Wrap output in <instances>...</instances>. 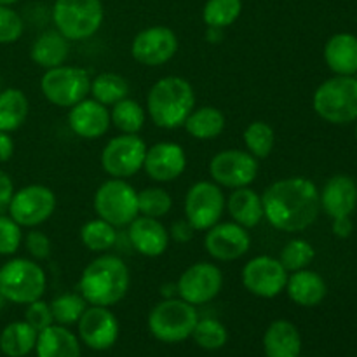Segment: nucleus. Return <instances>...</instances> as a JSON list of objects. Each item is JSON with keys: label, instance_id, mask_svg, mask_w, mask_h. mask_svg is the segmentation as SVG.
Masks as SVG:
<instances>
[{"label": "nucleus", "instance_id": "f257e3e1", "mask_svg": "<svg viewBox=\"0 0 357 357\" xmlns=\"http://www.w3.org/2000/svg\"><path fill=\"white\" fill-rule=\"evenodd\" d=\"M264 218L281 232H302L321 211L319 190L303 176L278 180L261 195Z\"/></svg>", "mask_w": 357, "mask_h": 357}, {"label": "nucleus", "instance_id": "f03ea898", "mask_svg": "<svg viewBox=\"0 0 357 357\" xmlns=\"http://www.w3.org/2000/svg\"><path fill=\"white\" fill-rule=\"evenodd\" d=\"M129 282L128 265L114 255H101L84 268L79 289L89 305L112 307L124 298Z\"/></svg>", "mask_w": 357, "mask_h": 357}, {"label": "nucleus", "instance_id": "7ed1b4c3", "mask_svg": "<svg viewBox=\"0 0 357 357\" xmlns=\"http://www.w3.org/2000/svg\"><path fill=\"white\" fill-rule=\"evenodd\" d=\"M195 107L194 87L183 77L169 75L157 80L149 91L146 112L157 128L178 129Z\"/></svg>", "mask_w": 357, "mask_h": 357}, {"label": "nucleus", "instance_id": "20e7f679", "mask_svg": "<svg viewBox=\"0 0 357 357\" xmlns=\"http://www.w3.org/2000/svg\"><path fill=\"white\" fill-rule=\"evenodd\" d=\"M312 105L316 114L331 124L357 121V79L337 75L324 80L314 93Z\"/></svg>", "mask_w": 357, "mask_h": 357}, {"label": "nucleus", "instance_id": "39448f33", "mask_svg": "<svg viewBox=\"0 0 357 357\" xmlns=\"http://www.w3.org/2000/svg\"><path fill=\"white\" fill-rule=\"evenodd\" d=\"M45 272L37 261L13 258L0 267V293L10 303L24 305L40 300L45 293Z\"/></svg>", "mask_w": 357, "mask_h": 357}, {"label": "nucleus", "instance_id": "423d86ee", "mask_svg": "<svg viewBox=\"0 0 357 357\" xmlns=\"http://www.w3.org/2000/svg\"><path fill=\"white\" fill-rule=\"evenodd\" d=\"M103 17L101 0H56L52 6L56 30L73 42L93 37L101 28Z\"/></svg>", "mask_w": 357, "mask_h": 357}, {"label": "nucleus", "instance_id": "0eeeda50", "mask_svg": "<svg viewBox=\"0 0 357 357\" xmlns=\"http://www.w3.org/2000/svg\"><path fill=\"white\" fill-rule=\"evenodd\" d=\"M199 316L194 305L181 298H164L149 314V330L164 344H178L192 337Z\"/></svg>", "mask_w": 357, "mask_h": 357}, {"label": "nucleus", "instance_id": "6e6552de", "mask_svg": "<svg viewBox=\"0 0 357 357\" xmlns=\"http://www.w3.org/2000/svg\"><path fill=\"white\" fill-rule=\"evenodd\" d=\"M94 211L110 225L128 227L139 215L138 192L121 178L107 180L94 194Z\"/></svg>", "mask_w": 357, "mask_h": 357}, {"label": "nucleus", "instance_id": "1a4fd4ad", "mask_svg": "<svg viewBox=\"0 0 357 357\" xmlns=\"http://www.w3.org/2000/svg\"><path fill=\"white\" fill-rule=\"evenodd\" d=\"M40 89L49 103L59 108H72L87 98L91 91V77L79 66L61 65L45 70L40 79Z\"/></svg>", "mask_w": 357, "mask_h": 357}, {"label": "nucleus", "instance_id": "9d476101", "mask_svg": "<svg viewBox=\"0 0 357 357\" xmlns=\"http://www.w3.org/2000/svg\"><path fill=\"white\" fill-rule=\"evenodd\" d=\"M225 195L215 181H197L185 197V220L192 229L206 232L222 220L225 211Z\"/></svg>", "mask_w": 357, "mask_h": 357}, {"label": "nucleus", "instance_id": "9b49d317", "mask_svg": "<svg viewBox=\"0 0 357 357\" xmlns=\"http://www.w3.org/2000/svg\"><path fill=\"white\" fill-rule=\"evenodd\" d=\"M146 143L138 135H121L112 138L101 152V167L112 178L135 176L143 169Z\"/></svg>", "mask_w": 357, "mask_h": 357}, {"label": "nucleus", "instance_id": "f8f14e48", "mask_svg": "<svg viewBox=\"0 0 357 357\" xmlns=\"http://www.w3.org/2000/svg\"><path fill=\"white\" fill-rule=\"evenodd\" d=\"M56 209V195L45 185H28L14 190L7 208L9 216L21 227H38L47 222Z\"/></svg>", "mask_w": 357, "mask_h": 357}, {"label": "nucleus", "instance_id": "ddd939ff", "mask_svg": "<svg viewBox=\"0 0 357 357\" xmlns=\"http://www.w3.org/2000/svg\"><path fill=\"white\" fill-rule=\"evenodd\" d=\"M288 271L281 261L268 255L251 258L243 267V286L255 296L260 298H274L286 289Z\"/></svg>", "mask_w": 357, "mask_h": 357}, {"label": "nucleus", "instance_id": "4468645a", "mask_svg": "<svg viewBox=\"0 0 357 357\" xmlns=\"http://www.w3.org/2000/svg\"><path fill=\"white\" fill-rule=\"evenodd\" d=\"M213 181L225 188L250 187L258 174V160L244 150H223L209 162Z\"/></svg>", "mask_w": 357, "mask_h": 357}, {"label": "nucleus", "instance_id": "2eb2a0df", "mask_svg": "<svg viewBox=\"0 0 357 357\" xmlns=\"http://www.w3.org/2000/svg\"><path fill=\"white\" fill-rule=\"evenodd\" d=\"M223 286L220 267L208 261H199L188 267L176 282V291L181 300L190 305H204L218 296Z\"/></svg>", "mask_w": 357, "mask_h": 357}, {"label": "nucleus", "instance_id": "dca6fc26", "mask_svg": "<svg viewBox=\"0 0 357 357\" xmlns=\"http://www.w3.org/2000/svg\"><path fill=\"white\" fill-rule=\"evenodd\" d=\"M178 52V37L167 26H150L139 31L131 44V54L146 66H160Z\"/></svg>", "mask_w": 357, "mask_h": 357}, {"label": "nucleus", "instance_id": "f3484780", "mask_svg": "<svg viewBox=\"0 0 357 357\" xmlns=\"http://www.w3.org/2000/svg\"><path fill=\"white\" fill-rule=\"evenodd\" d=\"M79 337L93 351H107L119 338V321L108 307L91 305L84 310L79 323Z\"/></svg>", "mask_w": 357, "mask_h": 357}, {"label": "nucleus", "instance_id": "a211bd4d", "mask_svg": "<svg viewBox=\"0 0 357 357\" xmlns=\"http://www.w3.org/2000/svg\"><path fill=\"white\" fill-rule=\"evenodd\" d=\"M251 237L248 229L236 222H218L206 230L204 248L211 258L218 261H234L250 251Z\"/></svg>", "mask_w": 357, "mask_h": 357}, {"label": "nucleus", "instance_id": "6ab92c4d", "mask_svg": "<svg viewBox=\"0 0 357 357\" xmlns=\"http://www.w3.org/2000/svg\"><path fill=\"white\" fill-rule=\"evenodd\" d=\"M187 167V155L178 143L160 142L146 149L143 169L153 181L169 183L180 178Z\"/></svg>", "mask_w": 357, "mask_h": 357}, {"label": "nucleus", "instance_id": "aec40b11", "mask_svg": "<svg viewBox=\"0 0 357 357\" xmlns=\"http://www.w3.org/2000/svg\"><path fill=\"white\" fill-rule=\"evenodd\" d=\"M110 112L100 101L86 98L73 105L68 114V126L77 136L84 139H98L105 136L110 128Z\"/></svg>", "mask_w": 357, "mask_h": 357}, {"label": "nucleus", "instance_id": "412c9836", "mask_svg": "<svg viewBox=\"0 0 357 357\" xmlns=\"http://www.w3.org/2000/svg\"><path fill=\"white\" fill-rule=\"evenodd\" d=\"M128 227L129 241L139 255L157 258L166 253L167 244H169V232L159 220L138 215Z\"/></svg>", "mask_w": 357, "mask_h": 357}, {"label": "nucleus", "instance_id": "4be33fe9", "mask_svg": "<svg viewBox=\"0 0 357 357\" xmlns=\"http://www.w3.org/2000/svg\"><path fill=\"white\" fill-rule=\"evenodd\" d=\"M321 208L331 218L351 216L357 206V185L351 176L337 174L330 178L319 192Z\"/></svg>", "mask_w": 357, "mask_h": 357}, {"label": "nucleus", "instance_id": "5701e85b", "mask_svg": "<svg viewBox=\"0 0 357 357\" xmlns=\"http://www.w3.org/2000/svg\"><path fill=\"white\" fill-rule=\"evenodd\" d=\"M264 351L267 357H300L302 352L300 331L289 321H274L265 331Z\"/></svg>", "mask_w": 357, "mask_h": 357}, {"label": "nucleus", "instance_id": "b1692460", "mask_svg": "<svg viewBox=\"0 0 357 357\" xmlns=\"http://www.w3.org/2000/svg\"><path fill=\"white\" fill-rule=\"evenodd\" d=\"M326 282L317 272L296 271L286 282V293L300 307H316L326 296Z\"/></svg>", "mask_w": 357, "mask_h": 357}, {"label": "nucleus", "instance_id": "393cba45", "mask_svg": "<svg viewBox=\"0 0 357 357\" xmlns=\"http://www.w3.org/2000/svg\"><path fill=\"white\" fill-rule=\"evenodd\" d=\"M324 61L337 75L357 73V37L351 33H337L324 45Z\"/></svg>", "mask_w": 357, "mask_h": 357}, {"label": "nucleus", "instance_id": "a878e982", "mask_svg": "<svg viewBox=\"0 0 357 357\" xmlns=\"http://www.w3.org/2000/svg\"><path fill=\"white\" fill-rule=\"evenodd\" d=\"M68 42V38L63 37L58 30H45L31 44V61L45 70L65 65L70 51Z\"/></svg>", "mask_w": 357, "mask_h": 357}, {"label": "nucleus", "instance_id": "bb28decb", "mask_svg": "<svg viewBox=\"0 0 357 357\" xmlns=\"http://www.w3.org/2000/svg\"><path fill=\"white\" fill-rule=\"evenodd\" d=\"M37 357H80L79 338L61 324H51L38 333Z\"/></svg>", "mask_w": 357, "mask_h": 357}, {"label": "nucleus", "instance_id": "cd10ccee", "mask_svg": "<svg viewBox=\"0 0 357 357\" xmlns=\"http://www.w3.org/2000/svg\"><path fill=\"white\" fill-rule=\"evenodd\" d=\"M225 208L229 209L234 222L244 229H253L264 218L261 197L250 187L236 188L225 202Z\"/></svg>", "mask_w": 357, "mask_h": 357}, {"label": "nucleus", "instance_id": "c85d7f7f", "mask_svg": "<svg viewBox=\"0 0 357 357\" xmlns=\"http://www.w3.org/2000/svg\"><path fill=\"white\" fill-rule=\"evenodd\" d=\"M38 333L26 323L16 321L7 324L0 333V351L7 357H24L37 345Z\"/></svg>", "mask_w": 357, "mask_h": 357}, {"label": "nucleus", "instance_id": "c756f323", "mask_svg": "<svg viewBox=\"0 0 357 357\" xmlns=\"http://www.w3.org/2000/svg\"><path fill=\"white\" fill-rule=\"evenodd\" d=\"M30 103L24 93L16 87L0 91V131L13 132L24 124Z\"/></svg>", "mask_w": 357, "mask_h": 357}, {"label": "nucleus", "instance_id": "7c9ffc66", "mask_svg": "<svg viewBox=\"0 0 357 357\" xmlns=\"http://www.w3.org/2000/svg\"><path fill=\"white\" fill-rule=\"evenodd\" d=\"M225 115L215 107H201L192 110L183 128L195 139H215L225 129Z\"/></svg>", "mask_w": 357, "mask_h": 357}, {"label": "nucleus", "instance_id": "2f4dec72", "mask_svg": "<svg viewBox=\"0 0 357 357\" xmlns=\"http://www.w3.org/2000/svg\"><path fill=\"white\" fill-rule=\"evenodd\" d=\"M89 94H93V100L100 101L105 107H114L115 103L128 98L129 84L119 73L105 72L91 79Z\"/></svg>", "mask_w": 357, "mask_h": 357}, {"label": "nucleus", "instance_id": "473e14b6", "mask_svg": "<svg viewBox=\"0 0 357 357\" xmlns=\"http://www.w3.org/2000/svg\"><path fill=\"white\" fill-rule=\"evenodd\" d=\"M146 114L142 105L135 100L124 98L112 107L110 121L122 135H138L145 126Z\"/></svg>", "mask_w": 357, "mask_h": 357}, {"label": "nucleus", "instance_id": "72a5a7b5", "mask_svg": "<svg viewBox=\"0 0 357 357\" xmlns=\"http://www.w3.org/2000/svg\"><path fill=\"white\" fill-rule=\"evenodd\" d=\"M80 241L84 246L94 253H105L112 250L117 243V232L115 227L105 220H89L80 229Z\"/></svg>", "mask_w": 357, "mask_h": 357}, {"label": "nucleus", "instance_id": "f704fd0d", "mask_svg": "<svg viewBox=\"0 0 357 357\" xmlns=\"http://www.w3.org/2000/svg\"><path fill=\"white\" fill-rule=\"evenodd\" d=\"M243 13V0H208L202 9V20L209 28L230 26Z\"/></svg>", "mask_w": 357, "mask_h": 357}, {"label": "nucleus", "instance_id": "c9c22d12", "mask_svg": "<svg viewBox=\"0 0 357 357\" xmlns=\"http://www.w3.org/2000/svg\"><path fill=\"white\" fill-rule=\"evenodd\" d=\"M244 145L248 152L257 159H265L271 155L275 145V131L271 124L264 121H255L244 131Z\"/></svg>", "mask_w": 357, "mask_h": 357}, {"label": "nucleus", "instance_id": "e433bc0d", "mask_svg": "<svg viewBox=\"0 0 357 357\" xmlns=\"http://www.w3.org/2000/svg\"><path fill=\"white\" fill-rule=\"evenodd\" d=\"M49 305H51L52 319L61 326L79 323L80 316L87 309V302L82 298V295H75V293H66V295L58 296Z\"/></svg>", "mask_w": 357, "mask_h": 357}, {"label": "nucleus", "instance_id": "4c0bfd02", "mask_svg": "<svg viewBox=\"0 0 357 357\" xmlns=\"http://www.w3.org/2000/svg\"><path fill=\"white\" fill-rule=\"evenodd\" d=\"M192 338H194L195 344L201 349H206V351H218V349H222L227 344L229 333H227V328L220 321L206 317V319L197 321V324L194 328V333H192Z\"/></svg>", "mask_w": 357, "mask_h": 357}, {"label": "nucleus", "instance_id": "58836bf2", "mask_svg": "<svg viewBox=\"0 0 357 357\" xmlns=\"http://www.w3.org/2000/svg\"><path fill=\"white\" fill-rule=\"evenodd\" d=\"M173 208V199L164 188L150 187L138 192V211L139 215L150 218H162Z\"/></svg>", "mask_w": 357, "mask_h": 357}, {"label": "nucleus", "instance_id": "ea45409f", "mask_svg": "<svg viewBox=\"0 0 357 357\" xmlns=\"http://www.w3.org/2000/svg\"><path fill=\"white\" fill-rule=\"evenodd\" d=\"M314 258H316V251L312 244L303 239H291L282 248L279 261L288 272H296L309 267Z\"/></svg>", "mask_w": 357, "mask_h": 357}, {"label": "nucleus", "instance_id": "a19ab883", "mask_svg": "<svg viewBox=\"0 0 357 357\" xmlns=\"http://www.w3.org/2000/svg\"><path fill=\"white\" fill-rule=\"evenodd\" d=\"M23 31V17L9 6H0V44H13L20 40Z\"/></svg>", "mask_w": 357, "mask_h": 357}, {"label": "nucleus", "instance_id": "79ce46f5", "mask_svg": "<svg viewBox=\"0 0 357 357\" xmlns=\"http://www.w3.org/2000/svg\"><path fill=\"white\" fill-rule=\"evenodd\" d=\"M23 241L21 225H17L10 216L0 215V255L10 257L16 253Z\"/></svg>", "mask_w": 357, "mask_h": 357}, {"label": "nucleus", "instance_id": "37998d69", "mask_svg": "<svg viewBox=\"0 0 357 357\" xmlns=\"http://www.w3.org/2000/svg\"><path fill=\"white\" fill-rule=\"evenodd\" d=\"M24 321H26L37 333H40V331H44L45 328H49L54 323L51 305L42 302V300H35V302L28 303L26 312H24Z\"/></svg>", "mask_w": 357, "mask_h": 357}, {"label": "nucleus", "instance_id": "c03bdc74", "mask_svg": "<svg viewBox=\"0 0 357 357\" xmlns=\"http://www.w3.org/2000/svg\"><path fill=\"white\" fill-rule=\"evenodd\" d=\"M24 244H26L28 253L35 260H47L51 257V241L44 232H38V230L28 232L24 237Z\"/></svg>", "mask_w": 357, "mask_h": 357}, {"label": "nucleus", "instance_id": "a18cd8bd", "mask_svg": "<svg viewBox=\"0 0 357 357\" xmlns=\"http://www.w3.org/2000/svg\"><path fill=\"white\" fill-rule=\"evenodd\" d=\"M14 195V183L6 171L0 169V215L7 211Z\"/></svg>", "mask_w": 357, "mask_h": 357}, {"label": "nucleus", "instance_id": "49530a36", "mask_svg": "<svg viewBox=\"0 0 357 357\" xmlns=\"http://www.w3.org/2000/svg\"><path fill=\"white\" fill-rule=\"evenodd\" d=\"M169 237H173L178 244H187L194 237V229H192V225L187 220H178L171 227Z\"/></svg>", "mask_w": 357, "mask_h": 357}, {"label": "nucleus", "instance_id": "de8ad7c7", "mask_svg": "<svg viewBox=\"0 0 357 357\" xmlns=\"http://www.w3.org/2000/svg\"><path fill=\"white\" fill-rule=\"evenodd\" d=\"M14 153V142L9 132L0 131V164L7 162Z\"/></svg>", "mask_w": 357, "mask_h": 357}, {"label": "nucleus", "instance_id": "09e8293b", "mask_svg": "<svg viewBox=\"0 0 357 357\" xmlns=\"http://www.w3.org/2000/svg\"><path fill=\"white\" fill-rule=\"evenodd\" d=\"M333 234L340 239H345L352 234V222L349 220V216H344V218H335L333 220Z\"/></svg>", "mask_w": 357, "mask_h": 357}, {"label": "nucleus", "instance_id": "8fccbe9b", "mask_svg": "<svg viewBox=\"0 0 357 357\" xmlns=\"http://www.w3.org/2000/svg\"><path fill=\"white\" fill-rule=\"evenodd\" d=\"M20 2V0H0V6H13V3Z\"/></svg>", "mask_w": 357, "mask_h": 357}, {"label": "nucleus", "instance_id": "3c124183", "mask_svg": "<svg viewBox=\"0 0 357 357\" xmlns=\"http://www.w3.org/2000/svg\"><path fill=\"white\" fill-rule=\"evenodd\" d=\"M6 302H7V300L3 298V296H2V293H0V310L3 309V305H6Z\"/></svg>", "mask_w": 357, "mask_h": 357}, {"label": "nucleus", "instance_id": "603ef678", "mask_svg": "<svg viewBox=\"0 0 357 357\" xmlns=\"http://www.w3.org/2000/svg\"><path fill=\"white\" fill-rule=\"evenodd\" d=\"M356 136H357V124H356Z\"/></svg>", "mask_w": 357, "mask_h": 357}, {"label": "nucleus", "instance_id": "864d4df0", "mask_svg": "<svg viewBox=\"0 0 357 357\" xmlns=\"http://www.w3.org/2000/svg\"><path fill=\"white\" fill-rule=\"evenodd\" d=\"M300 357H302V356H300Z\"/></svg>", "mask_w": 357, "mask_h": 357}]
</instances>
